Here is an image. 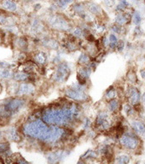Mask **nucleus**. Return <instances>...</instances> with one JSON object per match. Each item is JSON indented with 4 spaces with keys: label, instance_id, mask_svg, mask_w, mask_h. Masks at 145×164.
Wrapping results in <instances>:
<instances>
[{
    "label": "nucleus",
    "instance_id": "1",
    "mask_svg": "<svg viewBox=\"0 0 145 164\" xmlns=\"http://www.w3.org/2000/svg\"><path fill=\"white\" fill-rule=\"evenodd\" d=\"M48 129H49V126L46 124L44 121H42L40 120H35L34 121L25 125L23 132L26 135L36 138L44 141Z\"/></svg>",
    "mask_w": 145,
    "mask_h": 164
},
{
    "label": "nucleus",
    "instance_id": "2",
    "mask_svg": "<svg viewBox=\"0 0 145 164\" xmlns=\"http://www.w3.org/2000/svg\"><path fill=\"white\" fill-rule=\"evenodd\" d=\"M65 94L69 98H72L78 102L84 101L87 98V94L84 92V85H80L79 83L72 85L71 88H67L65 91Z\"/></svg>",
    "mask_w": 145,
    "mask_h": 164
},
{
    "label": "nucleus",
    "instance_id": "3",
    "mask_svg": "<svg viewBox=\"0 0 145 164\" xmlns=\"http://www.w3.org/2000/svg\"><path fill=\"white\" fill-rule=\"evenodd\" d=\"M49 23L52 28L61 31H67L71 28L67 20L60 16H53L50 17L49 19Z\"/></svg>",
    "mask_w": 145,
    "mask_h": 164
},
{
    "label": "nucleus",
    "instance_id": "4",
    "mask_svg": "<svg viewBox=\"0 0 145 164\" xmlns=\"http://www.w3.org/2000/svg\"><path fill=\"white\" fill-rule=\"evenodd\" d=\"M24 104H25V100L21 98H14L10 100L8 103H6L4 106V110L8 115L15 114L21 108H22Z\"/></svg>",
    "mask_w": 145,
    "mask_h": 164
},
{
    "label": "nucleus",
    "instance_id": "5",
    "mask_svg": "<svg viewBox=\"0 0 145 164\" xmlns=\"http://www.w3.org/2000/svg\"><path fill=\"white\" fill-rule=\"evenodd\" d=\"M70 74V68L66 62H61L58 65L56 72L54 75V79L56 82H63L67 79Z\"/></svg>",
    "mask_w": 145,
    "mask_h": 164
},
{
    "label": "nucleus",
    "instance_id": "6",
    "mask_svg": "<svg viewBox=\"0 0 145 164\" xmlns=\"http://www.w3.org/2000/svg\"><path fill=\"white\" fill-rule=\"evenodd\" d=\"M120 141L122 145L130 150H135L138 145V140L134 136L124 135L120 138Z\"/></svg>",
    "mask_w": 145,
    "mask_h": 164
},
{
    "label": "nucleus",
    "instance_id": "7",
    "mask_svg": "<svg viewBox=\"0 0 145 164\" xmlns=\"http://www.w3.org/2000/svg\"><path fill=\"white\" fill-rule=\"evenodd\" d=\"M108 115L106 112H102V113H100L97 115L96 120V126L98 128H101L102 130L108 129L109 127V126H110V123L108 121Z\"/></svg>",
    "mask_w": 145,
    "mask_h": 164
},
{
    "label": "nucleus",
    "instance_id": "8",
    "mask_svg": "<svg viewBox=\"0 0 145 164\" xmlns=\"http://www.w3.org/2000/svg\"><path fill=\"white\" fill-rule=\"evenodd\" d=\"M35 91L34 85L29 83H22L17 87L16 94L18 96H28L33 94Z\"/></svg>",
    "mask_w": 145,
    "mask_h": 164
},
{
    "label": "nucleus",
    "instance_id": "9",
    "mask_svg": "<svg viewBox=\"0 0 145 164\" xmlns=\"http://www.w3.org/2000/svg\"><path fill=\"white\" fill-rule=\"evenodd\" d=\"M90 72H91V70L89 67H82V68H78L77 79L80 85H84L86 82L87 79L90 77Z\"/></svg>",
    "mask_w": 145,
    "mask_h": 164
},
{
    "label": "nucleus",
    "instance_id": "10",
    "mask_svg": "<svg viewBox=\"0 0 145 164\" xmlns=\"http://www.w3.org/2000/svg\"><path fill=\"white\" fill-rule=\"evenodd\" d=\"M127 97L129 98V102L132 104L136 105L139 103L140 92L137 88H135L133 86L130 87L127 91Z\"/></svg>",
    "mask_w": 145,
    "mask_h": 164
},
{
    "label": "nucleus",
    "instance_id": "11",
    "mask_svg": "<svg viewBox=\"0 0 145 164\" xmlns=\"http://www.w3.org/2000/svg\"><path fill=\"white\" fill-rule=\"evenodd\" d=\"M1 7L8 11L14 12L17 10L16 4L12 0H4L1 4Z\"/></svg>",
    "mask_w": 145,
    "mask_h": 164
},
{
    "label": "nucleus",
    "instance_id": "12",
    "mask_svg": "<svg viewBox=\"0 0 145 164\" xmlns=\"http://www.w3.org/2000/svg\"><path fill=\"white\" fill-rule=\"evenodd\" d=\"M6 136L7 138L11 140V141L14 142H19L21 141V136L19 134V133L17 132V130L16 128L12 127V128H10L9 130L7 131L6 133Z\"/></svg>",
    "mask_w": 145,
    "mask_h": 164
},
{
    "label": "nucleus",
    "instance_id": "13",
    "mask_svg": "<svg viewBox=\"0 0 145 164\" xmlns=\"http://www.w3.org/2000/svg\"><path fill=\"white\" fill-rule=\"evenodd\" d=\"M132 125V127H133V129L136 133H138L140 135H144L145 132V125L143 122H141V121H133Z\"/></svg>",
    "mask_w": 145,
    "mask_h": 164
},
{
    "label": "nucleus",
    "instance_id": "14",
    "mask_svg": "<svg viewBox=\"0 0 145 164\" xmlns=\"http://www.w3.org/2000/svg\"><path fill=\"white\" fill-rule=\"evenodd\" d=\"M64 157H65V153L60 151L51 153L50 156H49L48 159H49V161L51 162V163H56V162H59L60 159L63 158Z\"/></svg>",
    "mask_w": 145,
    "mask_h": 164
},
{
    "label": "nucleus",
    "instance_id": "15",
    "mask_svg": "<svg viewBox=\"0 0 145 164\" xmlns=\"http://www.w3.org/2000/svg\"><path fill=\"white\" fill-rule=\"evenodd\" d=\"M14 77V73L6 68H0V79H10Z\"/></svg>",
    "mask_w": 145,
    "mask_h": 164
},
{
    "label": "nucleus",
    "instance_id": "16",
    "mask_svg": "<svg viewBox=\"0 0 145 164\" xmlns=\"http://www.w3.org/2000/svg\"><path fill=\"white\" fill-rule=\"evenodd\" d=\"M34 59H35V61H36V62H37L38 64L43 65V64H45V62H46V61H47V57H46V54H45V52L39 51V52H38V53L35 55Z\"/></svg>",
    "mask_w": 145,
    "mask_h": 164
},
{
    "label": "nucleus",
    "instance_id": "17",
    "mask_svg": "<svg viewBox=\"0 0 145 164\" xmlns=\"http://www.w3.org/2000/svg\"><path fill=\"white\" fill-rule=\"evenodd\" d=\"M14 79L18 81H26L30 78V74L27 72H17L14 74Z\"/></svg>",
    "mask_w": 145,
    "mask_h": 164
},
{
    "label": "nucleus",
    "instance_id": "18",
    "mask_svg": "<svg viewBox=\"0 0 145 164\" xmlns=\"http://www.w3.org/2000/svg\"><path fill=\"white\" fill-rule=\"evenodd\" d=\"M43 25L38 20H34L31 23V29L34 33H39L43 30Z\"/></svg>",
    "mask_w": 145,
    "mask_h": 164
},
{
    "label": "nucleus",
    "instance_id": "19",
    "mask_svg": "<svg viewBox=\"0 0 145 164\" xmlns=\"http://www.w3.org/2000/svg\"><path fill=\"white\" fill-rule=\"evenodd\" d=\"M43 44L45 46L50 48V49H57L58 48V44L56 43L55 40H50V39H45L43 41Z\"/></svg>",
    "mask_w": 145,
    "mask_h": 164
},
{
    "label": "nucleus",
    "instance_id": "20",
    "mask_svg": "<svg viewBox=\"0 0 145 164\" xmlns=\"http://www.w3.org/2000/svg\"><path fill=\"white\" fill-rule=\"evenodd\" d=\"M78 64H80L82 66H85V65H87V64L90 63V57L87 54L83 53V54H81L79 56V57H78Z\"/></svg>",
    "mask_w": 145,
    "mask_h": 164
},
{
    "label": "nucleus",
    "instance_id": "21",
    "mask_svg": "<svg viewBox=\"0 0 145 164\" xmlns=\"http://www.w3.org/2000/svg\"><path fill=\"white\" fill-rule=\"evenodd\" d=\"M119 108V102L116 99H111V101L108 103V109L111 112H115Z\"/></svg>",
    "mask_w": 145,
    "mask_h": 164
},
{
    "label": "nucleus",
    "instance_id": "22",
    "mask_svg": "<svg viewBox=\"0 0 145 164\" xmlns=\"http://www.w3.org/2000/svg\"><path fill=\"white\" fill-rule=\"evenodd\" d=\"M72 10L76 12L77 14H78V15H80V16H85L84 7L81 5V4H77L73 5V7H72Z\"/></svg>",
    "mask_w": 145,
    "mask_h": 164
},
{
    "label": "nucleus",
    "instance_id": "23",
    "mask_svg": "<svg viewBox=\"0 0 145 164\" xmlns=\"http://www.w3.org/2000/svg\"><path fill=\"white\" fill-rule=\"evenodd\" d=\"M127 17L126 16H125V15H123V14H119L116 18H115V21H116V22L119 23L120 25H124V24H126V23L127 22Z\"/></svg>",
    "mask_w": 145,
    "mask_h": 164
},
{
    "label": "nucleus",
    "instance_id": "24",
    "mask_svg": "<svg viewBox=\"0 0 145 164\" xmlns=\"http://www.w3.org/2000/svg\"><path fill=\"white\" fill-rule=\"evenodd\" d=\"M88 9H89V10L92 14H95V15H98L101 11L100 7H98L95 4H90L89 5H88Z\"/></svg>",
    "mask_w": 145,
    "mask_h": 164
},
{
    "label": "nucleus",
    "instance_id": "25",
    "mask_svg": "<svg viewBox=\"0 0 145 164\" xmlns=\"http://www.w3.org/2000/svg\"><path fill=\"white\" fill-rule=\"evenodd\" d=\"M10 151V145L7 142L0 143V154H5Z\"/></svg>",
    "mask_w": 145,
    "mask_h": 164
},
{
    "label": "nucleus",
    "instance_id": "26",
    "mask_svg": "<svg viewBox=\"0 0 145 164\" xmlns=\"http://www.w3.org/2000/svg\"><path fill=\"white\" fill-rule=\"evenodd\" d=\"M17 45L21 49H27V47H28V41L24 38H19L17 40Z\"/></svg>",
    "mask_w": 145,
    "mask_h": 164
},
{
    "label": "nucleus",
    "instance_id": "27",
    "mask_svg": "<svg viewBox=\"0 0 145 164\" xmlns=\"http://www.w3.org/2000/svg\"><path fill=\"white\" fill-rule=\"evenodd\" d=\"M105 96L108 99H114L115 96H116V92H115V90L114 88H109L108 90L106 91V94Z\"/></svg>",
    "mask_w": 145,
    "mask_h": 164
},
{
    "label": "nucleus",
    "instance_id": "28",
    "mask_svg": "<svg viewBox=\"0 0 145 164\" xmlns=\"http://www.w3.org/2000/svg\"><path fill=\"white\" fill-rule=\"evenodd\" d=\"M130 161V157L128 156H120L116 158V162L120 164H125L129 163Z\"/></svg>",
    "mask_w": 145,
    "mask_h": 164
},
{
    "label": "nucleus",
    "instance_id": "29",
    "mask_svg": "<svg viewBox=\"0 0 145 164\" xmlns=\"http://www.w3.org/2000/svg\"><path fill=\"white\" fill-rule=\"evenodd\" d=\"M72 34H73L74 37H77V38H82V37H84V33H83V31L79 28H76L73 29Z\"/></svg>",
    "mask_w": 145,
    "mask_h": 164
},
{
    "label": "nucleus",
    "instance_id": "30",
    "mask_svg": "<svg viewBox=\"0 0 145 164\" xmlns=\"http://www.w3.org/2000/svg\"><path fill=\"white\" fill-rule=\"evenodd\" d=\"M127 78L128 79L132 82V83H136L137 81V77H136V74L133 71H130L128 74H127Z\"/></svg>",
    "mask_w": 145,
    "mask_h": 164
},
{
    "label": "nucleus",
    "instance_id": "31",
    "mask_svg": "<svg viewBox=\"0 0 145 164\" xmlns=\"http://www.w3.org/2000/svg\"><path fill=\"white\" fill-rule=\"evenodd\" d=\"M133 22L136 25H138L141 22V16L138 12H135L133 16Z\"/></svg>",
    "mask_w": 145,
    "mask_h": 164
},
{
    "label": "nucleus",
    "instance_id": "32",
    "mask_svg": "<svg viewBox=\"0 0 145 164\" xmlns=\"http://www.w3.org/2000/svg\"><path fill=\"white\" fill-rule=\"evenodd\" d=\"M124 109H125L126 113L127 114V115H131V114L133 113V109L131 107L130 105H128V104L124 106Z\"/></svg>",
    "mask_w": 145,
    "mask_h": 164
},
{
    "label": "nucleus",
    "instance_id": "33",
    "mask_svg": "<svg viewBox=\"0 0 145 164\" xmlns=\"http://www.w3.org/2000/svg\"><path fill=\"white\" fill-rule=\"evenodd\" d=\"M8 22H9L8 18H6V17L4 16H0V23H1V24H7Z\"/></svg>",
    "mask_w": 145,
    "mask_h": 164
},
{
    "label": "nucleus",
    "instance_id": "34",
    "mask_svg": "<svg viewBox=\"0 0 145 164\" xmlns=\"http://www.w3.org/2000/svg\"><path fill=\"white\" fill-rule=\"evenodd\" d=\"M0 66H2L3 68H9L11 65L10 64V63H8V62H0Z\"/></svg>",
    "mask_w": 145,
    "mask_h": 164
},
{
    "label": "nucleus",
    "instance_id": "35",
    "mask_svg": "<svg viewBox=\"0 0 145 164\" xmlns=\"http://www.w3.org/2000/svg\"><path fill=\"white\" fill-rule=\"evenodd\" d=\"M118 48H119L118 50H119L120 51H123V49H124V42H122V41H121V42L120 43V45H118Z\"/></svg>",
    "mask_w": 145,
    "mask_h": 164
},
{
    "label": "nucleus",
    "instance_id": "36",
    "mask_svg": "<svg viewBox=\"0 0 145 164\" xmlns=\"http://www.w3.org/2000/svg\"><path fill=\"white\" fill-rule=\"evenodd\" d=\"M95 29L97 31V33H101V32L103 30V28H102V27H101V26H97L96 28H95Z\"/></svg>",
    "mask_w": 145,
    "mask_h": 164
},
{
    "label": "nucleus",
    "instance_id": "37",
    "mask_svg": "<svg viewBox=\"0 0 145 164\" xmlns=\"http://www.w3.org/2000/svg\"><path fill=\"white\" fill-rule=\"evenodd\" d=\"M140 74H141V75H142V77H143V78H145V69L141 70V71H140Z\"/></svg>",
    "mask_w": 145,
    "mask_h": 164
},
{
    "label": "nucleus",
    "instance_id": "38",
    "mask_svg": "<svg viewBox=\"0 0 145 164\" xmlns=\"http://www.w3.org/2000/svg\"><path fill=\"white\" fill-rule=\"evenodd\" d=\"M113 30H114V32H116V33H120V30L118 29L117 27H113Z\"/></svg>",
    "mask_w": 145,
    "mask_h": 164
},
{
    "label": "nucleus",
    "instance_id": "39",
    "mask_svg": "<svg viewBox=\"0 0 145 164\" xmlns=\"http://www.w3.org/2000/svg\"><path fill=\"white\" fill-rule=\"evenodd\" d=\"M142 100H143V102L145 103V92L143 94V96H142Z\"/></svg>",
    "mask_w": 145,
    "mask_h": 164
},
{
    "label": "nucleus",
    "instance_id": "40",
    "mask_svg": "<svg viewBox=\"0 0 145 164\" xmlns=\"http://www.w3.org/2000/svg\"><path fill=\"white\" fill-rule=\"evenodd\" d=\"M1 91H2V85L0 84V92H1Z\"/></svg>",
    "mask_w": 145,
    "mask_h": 164
},
{
    "label": "nucleus",
    "instance_id": "41",
    "mask_svg": "<svg viewBox=\"0 0 145 164\" xmlns=\"http://www.w3.org/2000/svg\"><path fill=\"white\" fill-rule=\"evenodd\" d=\"M1 136H2V133H0V138H1Z\"/></svg>",
    "mask_w": 145,
    "mask_h": 164
}]
</instances>
